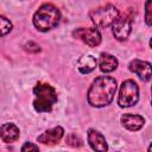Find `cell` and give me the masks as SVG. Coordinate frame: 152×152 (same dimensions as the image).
<instances>
[{"label":"cell","instance_id":"2e32d148","mask_svg":"<svg viewBox=\"0 0 152 152\" xmlns=\"http://www.w3.org/2000/svg\"><path fill=\"white\" fill-rule=\"evenodd\" d=\"M65 141H66L68 145H70V146H72V147H81V146L83 145V142H82V140L80 139V137L76 135V134H74V133L69 134V135L66 137Z\"/></svg>","mask_w":152,"mask_h":152},{"label":"cell","instance_id":"8fae6325","mask_svg":"<svg viewBox=\"0 0 152 152\" xmlns=\"http://www.w3.org/2000/svg\"><path fill=\"white\" fill-rule=\"evenodd\" d=\"M121 124L124 125V127H126L129 131H139L144 126L145 119L141 115L124 114L121 116Z\"/></svg>","mask_w":152,"mask_h":152},{"label":"cell","instance_id":"7c38bea8","mask_svg":"<svg viewBox=\"0 0 152 152\" xmlns=\"http://www.w3.org/2000/svg\"><path fill=\"white\" fill-rule=\"evenodd\" d=\"M0 137L5 142H13L19 138V128L14 124H4L0 127Z\"/></svg>","mask_w":152,"mask_h":152},{"label":"cell","instance_id":"6da1fadb","mask_svg":"<svg viewBox=\"0 0 152 152\" xmlns=\"http://www.w3.org/2000/svg\"><path fill=\"white\" fill-rule=\"evenodd\" d=\"M116 90V81L110 76H100L95 78L88 90V102L94 107H104L109 104Z\"/></svg>","mask_w":152,"mask_h":152},{"label":"cell","instance_id":"4fadbf2b","mask_svg":"<svg viewBox=\"0 0 152 152\" xmlns=\"http://www.w3.org/2000/svg\"><path fill=\"white\" fill-rule=\"evenodd\" d=\"M118 66V59L108 53H101L100 56V70L102 72H110Z\"/></svg>","mask_w":152,"mask_h":152},{"label":"cell","instance_id":"7a4b0ae2","mask_svg":"<svg viewBox=\"0 0 152 152\" xmlns=\"http://www.w3.org/2000/svg\"><path fill=\"white\" fill-rule=\"evenodd\" d=\"M59 10L52 4H43L33 15V24L37 30L46 32L59 24Z\"/></svg>","mask_w":152,"mask_h":152},{"label":"cell","instance_id":"8992f818","mask_svg":"<svg viewBox=\"0 0 152 152\" xmlns=\"http://www.w3.org/2000/svg\"><path fill=\"white\" fill-rule=\"evenodd\" d=\"M113 26V34L118 40H126L132 30V19L127 14H122L115 19L112 24Z\"/></svg>","mask_w":152,"mask_h":152},{"label":"cell","instance_id":"ba28073f","mask_svg":"<svg viewBox=\"0 0 152 152\" xmlns=\"http://www.w3.org/2000/svg\"><path fill=\"white\" fill-rule=\"evenodd\" d=\"M129 70L137 74L142 81H150L151 78V63L140 59H133L129 63Z\"/></svg>","mask_w":152,"mask_h":152},{"label":"cell","instance_id":"30bf717a","mask_svg":"<svg viewBox=\"0 0 152 152\" xmlns=\"http://www.w3.org/2000/svg\"><path fill=\"white\" fill-rule=\"evenodd\" d=\"M64 134V129L61 126H56L51 129H48L42 135L38 137V141L45 145H55L57 144Z\"/></svg>","mask_w":152,"mask_h":152},{"label":"cell","instance_id":"3957f363","mask_svg":"<svg viewBox=\"0 0 152 152\" xmlns=\"http://www.w3.org/2000/svg\"><path fill=\"white\" fill-rule=\"evenodd\" d=\"M33 93L36 96L33 107L38 113L50 112L52 109V106L57 102V93L55 88L48 83L38 82L33 88Z\"/></svg>","mask_w":152,"mask_h":152},{"label":"cell","instance_id":"9c48e42d","mask_svg":"<svg viewBox=\"0 0 152 152\" xmlns=\"http://www.w3.org/2000/svg\"><path fill=\"white\" fill-rule=\"evenodd\" d=\"M88 142L95 152H107L108 151V145L106 142L104 137L95 129L88 131Z\"/></svg>","mask_w":152,"mask_h":152},{"label":"cell","instance_id":"277c9868","mask_svg":"<svg viewBox=\"0 0 152 152\" xmlns=\"http://www.w3.org/2000/svg\"><path fill=\"white\" fill-rule=\"evenodd\" d=\"M89 17L96 27H107L112 25L115 19L119 17V11L115 6L108 4L101 7H97L89 12Z\"/></svg>","mask_w":152,"mask_h":152},{"label":"cell","instance_id":"9a60e30c","mask_svg":"<svg viewBox=\"0 0 152 152\" xmlns=\"http://www.w3.org/2000/svg\"><path fill=\"white\" fill-rule=\"evenodd\" d=\"M12 30V23L4 15H0V37L6 36Z\"/></svg>","mask_w":152,"mask_h":152},{"label":"cell","instance_id":"5bb4252c","mask_svg":"<svg viewBox=\"0 0 152 152\" xmlns=\"http://www.w3.org/2000/svg\"><path fill=\"white\" fill-rule=\"evenodd\" d=\"M96 63L97 62H96L95 57H93L91 55H87V56H83L78 61L77 68L81 74H89L96 68Z\"/></svg>","mask_w":152,"mask_h":152},{"label":"cell","instance_id":"52a82bcc","mask_svg":"<svg viewBox=\"0 0 152 152\" xmlns=\"http://www.w3.org/2000/svg\"><path fill=\"white\" fill-rule=\"evenodd\" d=\"M72 36L75 38L81 39L83 43H86L89 46H97L101 43V34L96 27H88V28H76L72 32Z\"/></svg>","mask_w":152,"mask_h":152},{"label":"cell","instance_id":"e0dca14e","mask_svg":"<svg viewBox=\"0 0 152 152\" xmlns=\"http://www.w3.org/2000/svg\"><path fill=\"white\" fill-rule=\"evenodd\" d=\"M24 49H25L26 51H28V52H32V53H37V52L40 51L39 45L36 44L34 42H28V43H26V44L24 45Z\"/></svg>","mask_w":152,"mask_h":152},{"label":"cell","instance_id":"d6986e66","mask_svg":"<svg viewBox=\"0 0 152 152\" xmlns=\"http://www.w3.org/2000/svg\"><path fill=\"white\" fill-rule=\"evenodd\" d=\"M21 152H39L38 147L32 142H25L21 147Z\"/></svg>","mask_w":152,"mask_h":152},{"label":"cell","instance_id":"5b68a950","mask_svg":"<svg viewBox=\"0 0 152 152\" xmlns=\"http://www.w3.org/2000/svg\"><path fill=\"white\" fill-rule=\"evenodd\" d=\"M139 100V88L133 80H126L122 82L119 91L118 103L120 107H131L134 106Z\"/></svg>","mask_w":152,"mask_h":152},{"label":"cell","instance_id":"ac0fdd59","mask_svg":"<svg viewBox=\"0 0 152 152\" xmlns=\"http://www.w3.org/2000/svg\"><path fill=\"white\" fill-rule=\"evenodd\" d=\"M145 6H146V13H145V20H146V24L148 25V26H151L152 25V17H151V6H152V2L148 0V1H146V4H145Z\"/></svg>","mask_w":152,"mask_h":152}]
</instances>
